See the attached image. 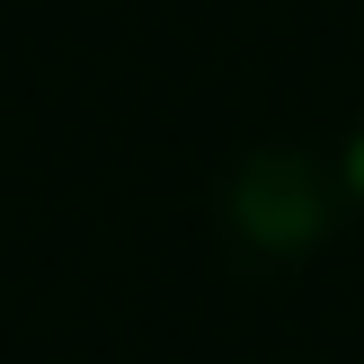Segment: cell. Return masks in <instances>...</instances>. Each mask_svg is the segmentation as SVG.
<instances>
[{
  "label": "cell",
  "instance_id": "obj_2",
  "mask_svg": "<svg viewBox=\"0 0 364 364\" xmlns=\"http://www.w3.org/2000/svg\"><path fill=\"white\" fill-rule=\"evenodd\" d=\"M355 187H364V142H355Z\"/></svg>",
  "mask_w": 364,
  "mask_h": 364
},
{
  "label": "cell",
  "instance_id": "obj_1",
  "mask_svg": "<svg viewBox=\"0 0 364 364\" xmlns=\"http://www.w3.org/2000/svg\"><path fill=\"white\" fill-rule=\"evenodd\" d=\"M249 223H258L267 240H294V231L311 223V205H302V187H294V169H284V160H267V169L249 178Z\"/></svg>",
  "mask_w": 364,
  "mask_h": 364
}]
</instances>
